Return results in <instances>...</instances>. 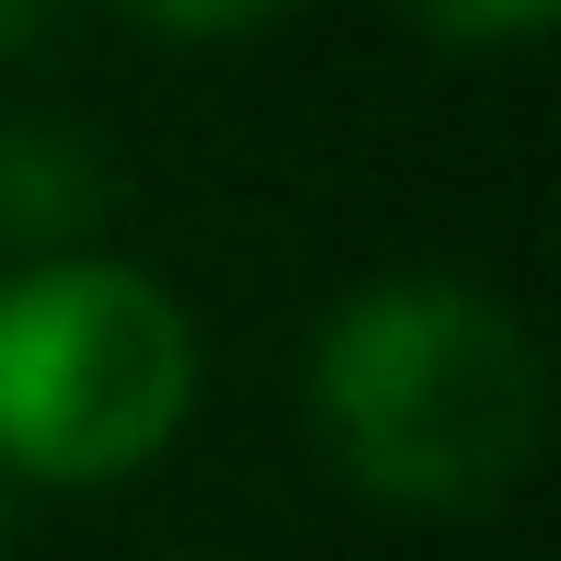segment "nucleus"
<instances>
[{
	"instance_id": "f257e3e1",
	"label": "nucleus",
	"mask_w": 561,
	"mask_h": 561,
	"mask_svg": "<svg viewBox=\"0 0 561 561\" xmlns=\"http://www.w3.org/2000/svg\"><path fill=\"white\" fill-rule=\"evenodd\" d=\"M539 344L470 275H367L310 333V424L401 516H493L539 458Z\"/></svg>"
},
{
	"instance_id": "f03ea898",
	"label": "nucleus",
	"mask_w": 561,
	"mask_h": 561,
	"mask_svg": "<svg viewBox=\"0 0 561 561\" xmlns=\"http://www.w3.org/2000/svg\"><path fill=\"white\" fill-rule=\"evenodd\" d=\"M207 344L184 298L126 252H46L0 275V470L115 493L195 424Z\"/></svg>"
},
{
	"instance_id": "7ed1b4c3",
	"label": "nucleus",
	"mask_w": 561,
	"mask_h": 561,
	"mask_svg": "<svg viewBox=\"0 0 561 561\" xmlns=\"http://www.w3.org/2000/svg\"><path fill=\"white\" fill-rule=\"evenodd\" d=\"M115 207V161L58 115H12L0 126V252L46 264V252H92V229Z\"/></svg>"
},
{
	"instance_id": "20e7f679",
	"label": "nucleus",
	"mask_w": 561,
	"mask_h": 561,
	"mask_svg": "<svg viewBox=\"0 0 561 561\" xmlns=\"http://www.w3.org/2000/svg\"><path fill=\"white\" fill-rule=\"evenodd\" d=\"M550 12L561 0H413V23L436 46H527V35H550Z\"/></svg>"
},
{
	"instance_id": "39448f33",
	"label": "nucleus",
	"mask_w": 561,
	"mask_h": 561,
	"mask_svg": "<svg viewBox=\"0 0 561 561\" xmlns=\"http://www.w3.org/2000/svg\"><path fill=\"white\" fill-rule=\"evenodd\" d=\"M126 12H138L149 35H172V46H229V35H264L298 0H126Z\"/></svg>"
},
{
	"instance_id": "423d86ee",
	"label": "nucleus",
	"mask_w": 561,
	"mask_h": 561,
	"mask_svg": "<svg viewBox=\"0 0 561 561\" xmlns=\"http://www.w3.org/2000/svg\"><path fill=\"white\" fill-rule=\"evenodd\" d=\"M46 23H58V0H0V58L46 46Z\"/></svg>"
},
{
	"instance_id": "0eeeda50",
	"label": "nucleus",
	"mask_w": 561,
	"mask_h": 561,
	"mask_svg": "<svg viewBox=\"0 0 561 561\" xmlns=\"http://www.w3.org/2000/svg\"><path fill=\"white\" fill-rule=\"evenodd\" d=\"M0 561H12V516H0Z\"/></svg>"
}]
</instances>
